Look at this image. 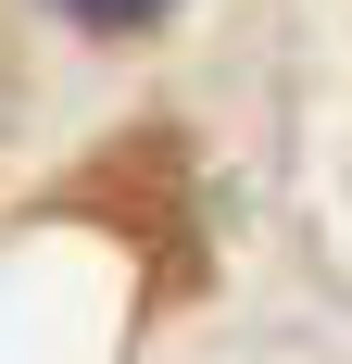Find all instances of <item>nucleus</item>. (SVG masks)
<instances>
[{
  "label": "nucleus",
  "mask_w": 352,
  "mask_h": 364,
  "mask_svg": "<svg viewBox=\"0 0 352 364\" xmlns=\"http://www.w3.org/2000/svg\"><path fill=\"white\" fill-rule=\"evenodd\" d=\"M63 26H88V38H139V26H164L176 0H51Z\"/></svg>",
  "instance_id": "f257e3e1"
}]
</instances>
